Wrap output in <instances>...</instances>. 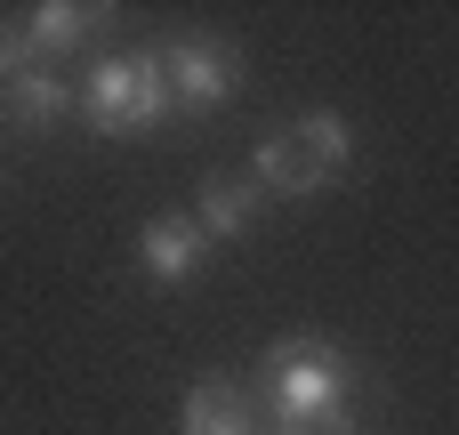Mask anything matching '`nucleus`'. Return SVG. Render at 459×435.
Returning a JSON list of instances; mask_svg holds the SVG:
<instances>
[{
    "instance_id": "nucleus-1",
    "label": "nucleus",
    "mask_w": 459,
    "mask_h": 435,
    "mask_svg": "<svg viewBox=\"0 0 459 435\" xmlns=\"http://www.w3.org/2000/svg\"><path fill=\"white\" fill-rule=\"evenodd\" d=\"M258 412L282 435H355L347 420V396H355V363L331 347V339H274L266 347V371H258Z\"/></svg>"
},
{
    "instance_id": "nucleus-2",
    "label": "nucleus",
    "mask_w": 459,
    "mask_h": 435,
    "mask_svg": "<svg viewBox=\"0 0 459 435\" xmlns=\"http://www.w3.org/2000/svg\"><path fill=\"white\" fill-rule=\"evenodd\" d=\"M355 161V129L339 121V113H299V121H282L266 145H258V194H323L339 170Z\"/></svg>"
},
{
    "instance_id": "nucleus-3",
    "label": "nucleus",
    "mask_w": 459,
    "mask_h": 435,
    "mask_svg": "<svg viewBox=\"0 0 459 435\" xmlns=\"http://www.w3.org/2000/svg\"><path fill=\"white\" fill-rule=\"evenodd\" d=\"M81 121H89L97 137H145V129H161V121H169V89H161L153 48H137V57H97L89 81H81Z\"/></svg>"
},
{
    "instance_id": "nucleus-4",
    "label": "nucleus",
    "mask_w": 459,
    "mask_h": 435,
    "mask_svg": "<svg viewBox=\"0 0 459 435\" xmlns=\"http://www.w3.org/2000/svg\"><path fill=\"white\" fill-rule=\"evenodd\" d=\"M153 65H161L169 113H218V105L242 89V57H234V40H218V32L161 40V48H153Z\"/></svg>"
},
{
    "instance_id": "nucleus-5",
    "label": "nucleus",
    "mask_w": 459,
    "mask_h": 435,
    "mask_svg": "<svg viewBox=\"0 0 459 435\" xmlns=\"http://www.w3.org/2000/svg\"><path fill=\"white\" fill-rule=\"evenodd\" d=\"M210 250H218V242L194 226V210H161V218H145V226H137V258H145V274H153L161 291H169V283H186Z\"/></svg>"
},
{
    "instance_id": "nucleus-6",
    "label": "nucleus",
    "mask_w": 459,
    "mask_h": 435,
    "mask_svg": "<svg viewBox=\"0 0 459 435\" xmlns=\"http://www.w3.org/2000/svg\"><path fill=\"white\" fill-rule=\"evenodd\" d=\"M258 420L266 412H258V396L242 379H194L186 387V428L178 435H266Z\"/></svg>"
},
{
    "instance_id": "nucleus-7",
    "label": "nucleus",
    "mask_w": 459,
    "mask_h": 435,
    "mask_svg": "<svg viewBox=\"0 0 459 435\" xmlns=\"http://www.w3.org/2000/svg\"><path fill=\"white\" fill-rule=\"evenodd\" d=\"M258 178H202V194H194V226L210 234V242H242L250 226H258Z\"/></svg>"
},
{
    "instance_id": "nucleus-8",
    "label": "nucleus",
    "mask_w": 459,
    "mask_h": 435,
    "mask_svg": "<svg viewBox=\"0 0 459 435\" xmlns=\"http://www.w3.org/2000/svg\"><path fill=\"white\" fill-rule=\"evenodd\" d=\"M97 24H113V8H97V0H81V8L48 0V8L24 16V48H32V57H65V48H89Z\"/></svg>"
},
{
    "instance_id": "nucleus-9",
    "label": "nucleus",
    "mask_w": 459,
    "mask_h": 435,
    "mask_svg": "<svg viewBox=\"0 0 459 435\" xmlns=\"http://www.w3.org/2000/svg\"><path fill=\"white\" fill-rule=\"evenodd\" d=\"M73 105H81V97H73V89H65L56 73H40V65L8 81V113H16L24 129H40V121H56V113H73Z\"/></svg>"
},
{
    "instance_id": "nucleus-10",
    "label": "nucleus",
    "mask_w": 459,
    "mask_h": 435,
    "mask_svg": "<svg viewBox=\"0 0 459 435\" xmlns=\"http://www.w3.org/2000/svg\"><path fill=\"white\" fill-rule=\"evenodd\" d=\"M16 73H32V48H24V32H0V81H16Z\"/></svg>"
},
{
    "instance_id": "nucleus-11",
    "label": "nucleus",
    "mask_w": 459,
    "mask_h": 435,
    "mask_svg": "<svg viewBox=\"0 0 459 435\" xmlns=\"http://www.w3.org/2000/svg\"><path fill=\"white\" fill-rule=\"evenodd\" d=\"M266 435H282V428H266Z\"/></svg>"
}]
</instances>
